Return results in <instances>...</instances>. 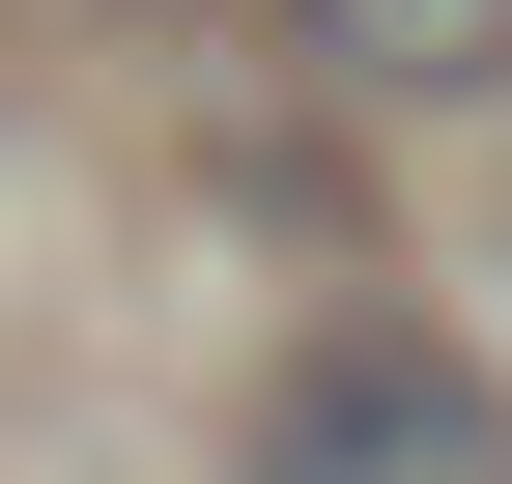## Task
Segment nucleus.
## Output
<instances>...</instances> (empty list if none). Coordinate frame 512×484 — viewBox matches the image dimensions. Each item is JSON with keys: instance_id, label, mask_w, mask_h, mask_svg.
<instances>
[{"instance_id": "1", "label": "nucleus", "mask_w": 512, "mask_h": 484, "mask_svg": "<svg viewBox=\"0 0 512 484\" xmlns=\"http://www.w3.org/2000/svg\"><path fill=\"white\" fill-rule=\"evenodd\" d=\"M256 484H512V456H484V399L427 371V342H342V371L256 428Z\"/></svg>"}, {"instance_id": "2", "label": "nucleus", "mask_w": 512, "mask_h": 484, "mask_svg": "<svg viewBox=\"0 0 512 484\" xmlns=\"http://www.w3.org/2000/svg\"><path fill=\"white\" fill-rule=\"evenodd\" d=\"M313 57H342V86H512V0H313Z\"/></svg>"}]
</instances>
